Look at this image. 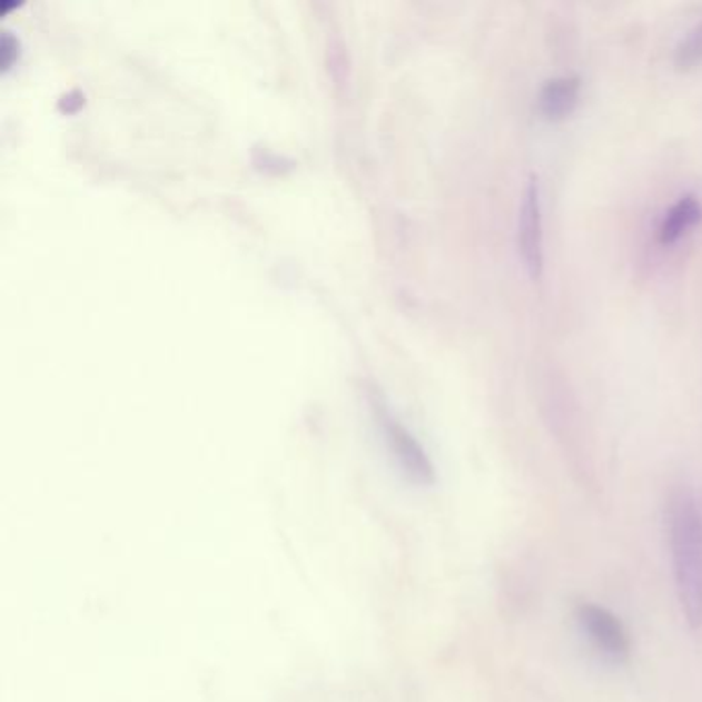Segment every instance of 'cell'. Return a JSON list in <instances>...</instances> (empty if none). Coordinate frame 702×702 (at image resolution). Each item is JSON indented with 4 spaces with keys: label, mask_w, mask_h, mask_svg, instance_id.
<instances>
[{
    "label": "cell",
    "mask_w": 702,
    "mask_h": 702,
    "mask_svg": "<svg viewBox=\"0 0 702 702\" xmlns=\"http://www.w3.org/2000/svg\"><path fill=\"white\" fill-rule=\"evenodd\" d=\"M581 79L577 75L554 77L542 85L537 93V111L548 122H561L577 108Z\"/></svg>",
    "instance_id": "4"
},
{
    "label": "cell",
    "mask_w": 702,
    "mask_h": 702,
    "mask_svg": "<svg viewBox=\"0 0 702 702\" xmlns=\"http://www.w3.org/2000/svg\"><path fill=\"white\" fill-rule=\"evenodd\" d=\"M579 626L587 639L592 641L593 647L597 649L607 661L612 663H624L631 657V639L620 622L610 610L597 606V604H579L577 606Z\"/></svg>",
    "instance_id": "3"
},
{
    "label": "cell",
    "mask_w": 702,
    "mask_h": 702,
    "mask_svg": "<svg viewBox=\"0 0 702 702\" xmlns=\"http://www.w3.org/2000/svg\"><path fill=\"white\" fill-rule=\"evenodd\" d=\"M517 246L527 275L537 280L544 270V227H542V202L536 174L525 184L524 198L517 217Z\"/></svg>",
    "instance_id": "2"
},
{
    "label": "cell",
    "mask_w": 702,
    "mask_h": 702,
    "mask_svg": "<svg viewBox=\"0 0 702 702\" xmlns=\"http://www.w3.org/2000/svg\"><path fill=\"white\" fill-rule=\"evenodd\" d=\"M675 592L692 631L702 626V501L680 488L668 503Z\"/></svg>",
    "instance_id": "1"
},
{
    "label": "cell",
    "mask_w": 702,
    "mask_h": 702,
    "mask_svg": "<svg viewBox=\"0 0 702 702\" xmlns=\"http://www.w3.org/2000/svg\"><path fill=\"white\" fill-rule=\"evenodd\" d=\"M701 223V200L696 196H692V194L678 198L674 205L668 208L663 219H661L660 231H657L661 246H674Z\"/></svg>",
    "instance_id": "5"
},
{
    "label": "cell",
    "mask_w": 702,
    "mask_h": 702,
    "mask_svg": "<svg viewBox=\"0 0 702 702\" xmlns=\"http://www.w3.org/2000/svg\"><path fill=\"white\" fill-rule=\"evenodd\" d=\"M675 67L690 70L702 65V21H699L675 48Z\"/></svg>",
    "instance_id": "6"
}]
</instances>
